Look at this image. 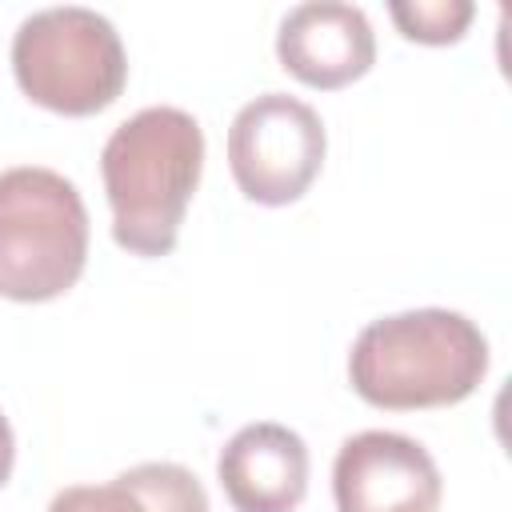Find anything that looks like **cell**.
I'll list each match as a JSON object with an SVG mask.
<instances>
[{"label": "cell", "instance_id": "6da1fadb", "mask_svg": "<svg viewBox=\"0 0 512 512\" xmlns=\"http://www.w3.org/2000/svg\"><path fill=\"white\" fill-rule=\"evenodd\" d=\"M204 172V128L192 112L152 104L112 128L100 180L112 208V240L144 260L168 256Z\"/></svg>", "mask_w": 512, "mask_h": 512}, {"label": "cell", "instance_id": "7a4b0ae2", "mask_svg": "<svg viewBox=\"0 0 512 512\" xmlns=\"http://www.w3.org/2000/svg\"><path fill=\"white\" fill-rule=\"evenodd\" d=\"M488 336L452 308H408L368 320L348 352L352 392L388 412L448 408L488 376Z\"/></svg>", "mask_w": 512, "mask_h": 512}, {"label": "cell", "instance_id": "3957f363", "mask_svg": "<svg viewBox=\"0 0 512 512\" xmlns=\"http://www.w3.org/2000/svg\"><path fill=\"white\" fill-rule=\"evenodd\" d=\"M88 264V208L76 184L40 164L0 172V296L44 304Z\"/></svg>", "mask_w": 512, "mask_h": 512}, {"label": "cell", "instance_id": "277c9868", "mask_svg": "<svg viewBox=\"0 0 512 512\" xmlns=\"http://www.w3.org/2000/svg\"><path fill=\"white\" fill-rule=\"evenodd\" d=\"M20 92L60 116H96L128 84V56L116 24L84 4L40 8L12 36Z\"/></svg>", "mask_w": 512, "mask_h": 512}, {"label": "cell", "instance_id": "5b68a950", "mask_svg": "<svg viewBox=\"0 0 512 512\" xmlns=\"http://www.w3.org/2000/svg\"><path fill=\"white\" fill-rule=\"evenodd\" d=\"M328 132L312 104L288 92L248 100L228 128V168L244 200L264 208L296 204L324 168Z\"/></svg>", "mask_w": 512, "mask_h": 512}, {"label": "cell", "instance_id": "8992f818", "mask_svg": "<svg viewBox=\"0 0 512 512\" xmlns=\"http://www.w3.org/2000/svg\"><path fill=\"white\" fill-rule=\"evenodd\" d=\"M440 496L444 480L432 452L404 432L368 428L336 448V512H436Z\"/></svg>", "mask_w": 512, "mask_h": 512}, {"label": "cell", "instance_id": "52a82bcc", "mask_svg": "<svg viewBox=\"0 0 512 512\" xmlns=\"http://www.w3.org/2000/svg\"><path fill=\"white\" fill-rule=\"evenodd\" d=\"M276 60L308 88H344L376 64V32L356 4L304 0L284 12L276 32Z\"/></svg>", "mask_w": 512, "mask_h": 512}, {"label": "cell", "instance_id": "ba28073f", "mask_svg": "<svg viewBox=\"0 0 512 512\" xmlns=\"http://www.w3.org/2000/svg\"><path fill=\"white\" fill-rule=\"evenodd\" d=\"M216 480L236 512H296L308 496V444L276 420L244 424L220 448Z\"/></svg>", "mask_w": 512, "mask_h": 512}, {"label": "cell", "instance_id": "9c48e42d", "mask_svg": "<svg viewBox=\"0 0 512 512\" xmlns=\"http://www.w3.org/2000/svg\"><path fill=\"white\" fill-rule=\"evenodd\" d=\"M48 512H208L200 476L172 460H144L108 484H72L48 500Z\"/></svg>", "mask_w": 512, "mask_h": 512}, {"label": "cell", "instance_id": "30bf717a", "mask_svg": "<svg viewBox=\"0 0 512 512\" xmlns=\"http://www.w3.org/2000/svg\"><path fill=\"white\" fill-rule=\"evenodd\" d=\"M388 16H392V24L400 28L404 40L456 44L472 24L476 4L472 0H392Z\"/></svg>", "mask_w": 512, "mask_h": 512}, {"label": "cell", "instance_id": "8fae6325", "mask_svg": "<svg viewBox=\"0 0 512 512\" xmlns=\"http://www.w3.org/2000/svg\"><path fill=\"white\" fill-rule=\"evenodd\" d=\"M12 468H16V436H12L8 416L0 412V488L12 480Z\"/></svg>", "mask_w": 512, "mask_h": 512}]
</instances>
